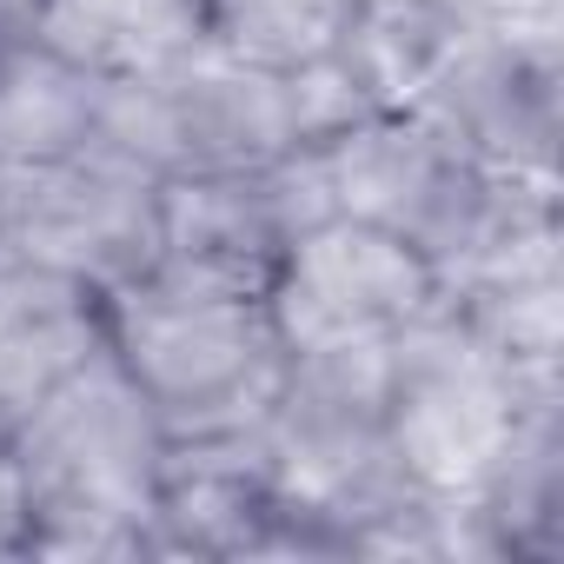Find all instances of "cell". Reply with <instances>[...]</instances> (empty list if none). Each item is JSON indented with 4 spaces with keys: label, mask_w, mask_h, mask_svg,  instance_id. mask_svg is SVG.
Here are the masks:
<instances>
[{
    "label": "cell",
    "mask_w": 564,
    "mask_h": 564,
    "mask_svg": "<svg viewBox=\"0 0 564 564\" xmlns=\"http://www.w3.org/2000/svg\"><path fill=\"white\" fill-rule=\"evenodd\" d=\"M372 21L379 0H199L206 47L279 80L359 54L372 41Z\"/></svg>",
    "instance_id": "8"
},
{
    "label": "cell",
    "mask_w": 564,
    "mask_h": 564,
    "mask_svg": "<svg viewBox=\"0 0 564 564\" xmlns=\"http://www.w3.org/2000/svg\"><path fill=\"white\" fill-rule=\"evenodd\" d=\"M544 399V366L518 359L458 300L425 313L386 346L379 372V425L399 498L412 511H478Z\"/></svg>",
    "instance_id": "3"
},
{
    "label": "cell",
    "mask_w": 564,
    "mask_h": 564,
    "mask_svg": "<svg viewBox=\"0 0 564 564\" xmlns=\"http://www.w3.org/2000/svg\"><path fill=\"white\" fill-rule=\"evenodd\" d=\"M452 300L425 246L352 213H313L286 232L265 272V319L286 359L386 352Z\"/></svg>",
    "instance_id": "4"
},
{
    "label": "cell",
    "mask_w": 564,
    "mask_h": 564,
    "mask_svg": "<svg viewBox=\"0 0 564 564\" xmlns=\"http://www.w3.org/2000/svg\"><path fill=\"white\" fill-rule=\"evenodd\" d=\"M425 41H458V34H551L557 0H405Z\"/></svg>",
    "instance_id": "9"
},
{
    "label": "cell",
    "mask_w": 564,
    "mask_h": 564,
    "mask_svg": "<svg viewBox=\"0 0 564 564\" xmlns=\"http://www.w3.org/2000/svg\"><path fill=\"white\" fill-rule=\"evenodd\" d=\"M100 352V293L0 252V432Z\"/></svg>",
    "instance_id": "7"
},
{
    "label": "cell",
    "mask_w": 564,
    "mask_h": 564,
    "mask_svg": "<svg viewBox=\"0 0 564 564\" xmlns=\"http://www.w3.org/2000/svg\"><path fill=\"white\" fill-rule=\"evenodd\" d=\"M160 246V180L87 140L0 173V252L107 293Z\"/></svg>",
    "instance_id": "5"
},
{
    "label": "cell",
    "mask_w": 564,
    "mask_h": 564,
    "mask_svg": "<svg viewBox=\"0 0 564 564\" xmlns=\"http://www.w3.org/2000/svg\"><path fill=\"white\" fill-rule=\"evenodd\" d=\"M14 34L94 87L166 74L206 47L199 0H14Z\"/></svg>",
    "instance_id": "6"
},
{
    "label": "cell",
    "mask_w": 564,
    "mask_h": 564,
    "mask_svg": "<svg viewBox=\"0 0 564 564\" xmlns=\"http://www.w3.org/2000/svg\"><path fill=\"white\" fill-rule=\"evenodd\" d=\"M166 458V425L100 346L0 432V465L21 498V551L94 557L160 544L153 524Z\"/></svg>",
    "instance_id": "1"
},
{
    "label": "cell",
    "mask_w": 564,
    "mask_h": 564,
    "mask_svg": "<svg viewBox=\"0 0 564 564\" xmlns=\"http://www.w3.org/2000/svg\"><path fill=\"white\" fill-rule=\"evenodd\" d=\"M100 346L173 445L252 432L286 372L265 293L173 259H147L100 293Z\"/></svg>",
    "instance_id": "2"
}]
</instances>
